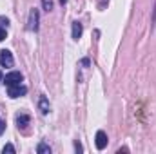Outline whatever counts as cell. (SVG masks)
<instances>
[{"label": "cell", "mask_w": 156, "mask_h": 154, "mask_svg": "<svg viewBox=\"0 0 156 154\" xmlns=\"http://www.w3.org/2000/svg\"><path fill=\"white\" fill-rule=\"evenodd\" d=\"M27 93V87L22 85V83H16V85H9L7 87V96L9 98H20Z\"/></svg>", "instance_id": "6da1fadb"}, {"label": "cell", "mask_w": 156, "mask_h": 154, "mask_svg": "<svg viewBox=\"0 0 156 154\" xmlns=\"http://www.w3.org/2000/svg\"><path fill=\"white\" fill-rule=\"evenodd\" d=\"M13 64H15V58H13L11 51L2 49V51H0V65H2V67H13Z\"/></svg>", "instance_id": "7a4b0ae2"}, {"label": "cell", "mask_w": 156, "mask_h": 154, "mask_svg": "<svg viewBox=\"0 0 156 154\" xmlns=\"http://www.w3.org/2000/svg\"><path fill=\"white\" fill-rule=\"evenodd\" d=\"M22 82V73H18V71H11V73H7L5 78H4V83L9 87V85H16V83H20Z\"/></svg>", "instance_id": "3957f363"}, {"label": "cell", "mask_w": 156, "mask_h": 154, "mask_svg": "<svg viewBox=\"0 0 156 154\" xmlns=\"http://www.w3.org/2000/svg\"><path fill=\"white\" fill-rule=\"evenodd\" d=\"M27 29H29V31H37V29H38V11H37V9H31V11H29Z\"/></svg>", "instance_id": "277c9868"}, {"label": "cell", "mask_w": 156, "mask_h": 154, "mask_svg": "<svg viewBox=\"0 0 156 154\" xmlns=\"http://www.w3.org/2000/svg\"><path fill=\"white\" fill-rule=\"evenodd\" d=\"M94 145H96V149H98V151H104V149L107 147V134H105L104 131H98V132H96Z\"/></svg>", "instance_id": "5b68a950"}, {"label": "cell", "mask_w": 156, "mask_h": 154, "mask_svg": "<svg viewBox=\"0 0 156 154\" xmlns=\"http://www.w3.org/2000/svg\"><path fill=\"white\" fill-rule=\"evenodd\" d=\"M38 109H40V113L42 114H49V111H51V105H49V100L42 94L38 98Z\"/></svg>", "instance_id": "8992f818"}, {"label": "cell", "mask_w": 156, "mask_h": 154, "mask_svg": "<svg viewBox=\"0 0 156 154\" xmlns=\"http://www.w3.org/2000/svg\"><path fill=\"white\" fill-rule=\"evenodd\" d=\"M29 121H31V118L27 114H18L16 116V125H18V129H26V127L29 125Z\"/></svg>", "instance_id": "52a82bcc"}, {"label": "cell", "mask_w": 156, "mask_h": 154, "mask_svg": "<svg viewBox=\"0 0 156 154\" xmlns=\"http://www.w3.org/2000/svg\"><path fill=\"white\" fill-rule=\"evenodd\" d=\"M82 31H83L82 24H80V22H73V38L78 40L80 37H82Z\"/></svg>", "instance_id": "ba28073f"}, {"label": "cell", "mask_w": 156, "mask_h": 154, "mask_svg": "<svg viewBox=\"0 0 156 154\" xmlns=\"http://www.w3.org/2000/svg\"><path fill=\"white\" fill-rule=\"evenodd\" d=\"M37 152L38 154H51V147L45 145V143H40L38 147H37Z\"/></svg>", "instance_id": "9c48e42d"}, {"label": "cell", "mask_w": 156, "mask_h": 154, "mask_svg": "<svg viewBox=\"0 0 156 154\" xmlns=\"http://www.w3.org/2000/svg\"><path fill=\"white\" fill-rule=\"evenodd\" d=\"M42 5H44V9L49 13V11L53 9V0H42Z\"/></svg>", "instance_id": "30bf717a"}, {"label": "cell", "mask_w": 156, "mask_h": 154, "mask_svg": "<svg viewBox=\"0 0 156 154\" xmlns=\"http://www.w3.org/2000/svg\"><path fill=\"white\" fill-rule=\"evenodd\" d=\"M4 152H15V147H13L11 143H7V145L4 147Z\"/></svg>", "instance_id": "8fae6325"}, {"label": "cell", "mask_w": 156, "mask_h": 154, "mask_svg": "<svg viewBox=\"0 0 156 154\" xmlns=\"http://www.w3.org/2000/svg\"><path fill=\"white\" fill-rule=\"evenodd\" d=\"M5 37H7V33H5V29H4V27H0V42H2V40L5 38Z\"/></svg>", "instance_id": "7c38bea8"}, {"label": "cell", "mask_w": 156, "mask_h": 154, "mask_svg": "<svg viewBox=\"0 0 156 154\" xmlns=\"http://www.w3.org/2000/svg\"><path fill=\"white\" fill-rule=\"evenodd\" d=\"M5 131V121L4 120H0V136H2V132Z\"/></svg>", "instance_id": "4fadbf2b"}, {"label": "cell", "mask_w": 156, "mask_h": 154, "mask_svg": "<svg viewBox=\"0 0 156 154\" xmlns=\"http://www.w3.org/2000/svg\"><path fill=\"white\" fill-rule=\"evenodd\" d=\"M66 2H67V0H60V4H62V5H64V4H66Z\"/></svg>", "instance_id": "5bb4252c"}, {"label": "cell", "mask_w": 156, "mask_h": 154, "mask_svg": "<svg viewBox=\"0 0 156 154\" xmlns=\"http://www.w3.org/2000/svg\"><path fill=\"white\" fill-rule=\"evenodd\" d=\"M2 80H4V76H2V73H0V82H2Z\"/></svg>", "instance_id": "9a60e30c"}]
</instances>
